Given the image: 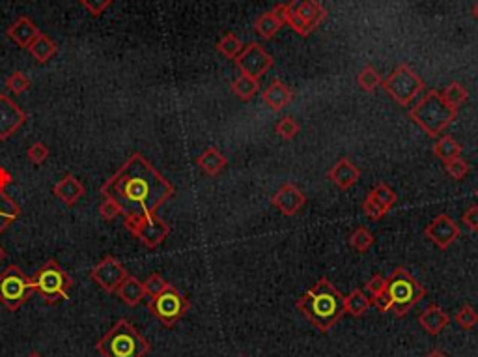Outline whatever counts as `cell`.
Wrapping results in <instances>:
<instances>
[{
    "label": "cell",
    "instance_id": "cell-1",
    "mask_svg": "<svg viewBox=\"0 0 478 357\" xmlns=\"http://www.w3.org/2000/svg\"><path fill=\"white\" fill-rule=\"evenodd\" d=\"M174 194V185L139 151L101 185V197L114 200L123 217L157 213Z\"/></svg>",
    "mask_w": 478,
    "mask_h": 357
},
{
    "label": "cell",
    "instance_id": "cell-2",
    "mask_svg": "<svg viewBox=\"0 0 478 357\" xmlns=\"http://www.w3.org/2000/svg\"><path fill=\"white\" fill-rule=\"evenodd\" d=\"M296 305L299 313L321 333H327L345 315V296L329 283V279H320L297 299Z\"/></svg>",
    "mask_w": 478,
    "mask_h": 357
},
{
    "label": "cell",
    "instance_id": "cell-3",
    "mask_svg": "<svg viewBox=\"0 0 478 357\" xmlns=\"http://www.w3.org/2000/svg\"><path fill=\"white\" fill-rule=\"evenodd\" d=\"M101 357H146L152 351L150 340L126 318H121L97 340Z\"/></svg>",
    "mask_w": 478,
    "mask_h": 357
},
{
    "label": "cell",
    "instance_id": "cell-4",
    "mask_svg": "<svg viewBox=\"0 0 478 357\" xmlns=\"http://www.w3.org/2000/svg\"><path fill=\"white\" fill-rule=\"evenodd\" d=\"M456 116L458 110L448 107L437 90L426 92L418 99L417 105L409 110V118L430 137H439L456 120Z\"/></svg>",
    "mask_w": 478,
    "mask_h": 357
},
{
    "label": "cell",
    "instance_id": "cell-5",
    "mask_svg": "<svg viewBox=\"0 0 478 357\" xmlns=\"http://www.w3.org/2000/svg\"><path fill=\"white\" fill-rule=\"evenodd\" d=\"M385 292H387L389 301H391L389 313H393L398 318H404L426 296V288L407 272L406 267H396L389 275Z\"/></svg>",
    "mask_w": 478,
    "mask_h": 357
},
{
    "label": "cell",
    "instance_id": "cell-6",
    "mask_svg": "<svg viewBox=\"0 0 478 357\" xmlns=\"http://www.w3.org/2000/svg\"><path fill=\"white\" fill-rule=\"evenodd\" d=\"M31 281L34 292H37L47 305H55V303L67 301L69 299L73 279L69 277V273L55 258L45 262L34 273V277H31Z\"/></svg>",
    "mask_w": 478,
    "mask_h": 357
},
{
    "label": "cell",
    "instance_id": "cell-7",
    "mask_svg": "<svg viewBox=\"0 0 478 357\" xmlns=\"http://www.w3.org/2000/svg\"><path fill=\"white\" fill-rule=\"evenodd\" d=\"M32 281L28 275L15 264L10 266L0 273V303L6 307L8 310H19L24 303L28 301L32 296Z\"/></svg>",
    "mask_w": 478,
    "mask_h": 357
},
{
    "label": "cell",
    "instance_id": "cell-8",
    "mask_svg": "<svg viewBox=\"0 0 478 357\" xmlns=\"http://www.w3.org/2000/svg\"><path fill=\"white\" fill-rule=\"evenodd\" d=\"M191 309V303L176 286L169 285L161 294L148 299V310L164 327H174Z\"/></svg>",
    "mask_w": 478,
    "mask_h": 357
},
{
    "label": "cell",
    "instance_id": "cell-9",
    "mask_svg": "<svg viewBox=\"0 0 478 357\" xmlns=\"http://www.w3.org/2000/svg\"><path fill=\"white\" fill-rule=\"evenodd\" d=\"M382 85L389 96L402 107H407L411 101H415V97L424 92L422 79L407 64H400Z\"/></svg>",
    "mask_w": 478,
    "mask_h": 357
},
{
    "label": "cell",
    "instance_id": "cell-10",
    "mask_svg": "<svg viewBox=\"0 0 478 357\" xmlns=\"http://www.w3.org/2000/svg\"><path fill=\"white\" fill-rule=\"evenodd\" d=\"M126 229L148 249L159 247L169 238L170 224L157 213H140L126 217Z\"/></svg>",
    "mask_w": 478,
    "mask_h": 357
},
{
    "label": "cell",
    "instance_id": "cell-11",
    "mask_svg": "<svg viewBox=\"0 0 478 357\" xmlns=\"http://www.w3.org/2000/svg\"><path fill=\"white\" fill-rule=\"evenodd\" d=\"M128 275L129 273L126 266L112 254H107L103 260L97 262L96 266L90 269L92 281L107 294H114Z\"/></svg>",
    "mask_w": 478,
    "mask_h": 357
},
{
    "label": "cell",
    "instance_id": "cell-12",
    "mask_svg": "<svg viewBox=\"0 0 478 357\" xmlns=\"http://www.w3.org/2000/svg\"><path fill=\"white\" fill-rule=\"evenodd\" d=\"M237 69L243 75H248L253 79H260L264 73H267L273 67V58L260 43L250 42L247 47L234 58Z\"/></svg>",
    "mask_w": 478,
    "mask_h": 357
},
{
    "label": "cell",
    "instance_id": "cell-13",
    "mask_svg": "<svg viewBox=\"0 0 478 357\" xmlns=\"http://www.w3.org/2000/svg\"><path fill=\"white\" fill-rule=\"evenodd\" d=\"M26 122V113L12 97L0 94V140H10Z\"/></svg>",
    "mask_w": 478,
    "mask_h": 357
},
{
    "label": "cell",
    "instance_id": "cell-14",
    "mask_svg": "<svg viewBox=\"0 0 478 357\" xmlns=\"http://www.w3.org/2000/svg\"><path fill=\"white\" fill-rule=\"evenodd\" d=\"M460 226H458L452 219L448 217L447 213L437 215V217L424 229V236L428 238V240H432V243L437 245L441 251H447V249L460 238Z\"/></svg>",
    "mask_w": 478,
    "mask_h": 357
},
{
    "label": "cell",
    "instance_id": "cell-15",
    "mask_svg": "<svg viewBox=\"0 0 478 357\" xmlns=\"http://www.w3.org/2000/svg\"><path fill=\"white\" fill-rule=\"evenodd\" d=\"M271 204L279 210L282 215L291 217L301 212V208L307 204V194L297 188L296 183H284L280 189L271 197Z\"/></svg>",
    "mask_w": 478,
    "mask_h": 357
},
{
    "label": "cell",
    "instance_id": "cell-16",
    "mask_svg": "<svg viewBox=\"0 0 478 357\" xmlns=\"http://www.w3.org/2000/svg\"><path fill=\"white\" fill-rule=\"evenodd\" d=\"M10 183L12 174L4 167H0V234H4L21 215V206L6 191Z\"/></svg>",
    "mask_w": 478,
    "mask_h": 357
},
{
    "label": "cell",
    "instance_id": "cell-17",
    "mask_svg": "<svg viewBox=\"0 0 478 357\" xmlns=\"http://www.w3.org/2000/svg\"><path fill=\"white\" fill-rule=\"evenodd\" d=\"M40 34H42V32L37 28V24L34 23L31 17H26V15H21L19 19H15V21L8 26L6 31V36L21 49L31 47V43L34 42Z\"/></svg>",
    "mask_w": 478,
    "mask_h": 357
},
{
    "label": "cell",
    "instance_id": "cell-18",
    "mask_svg": "<svg viewBox=\"0 0 478 357\" xmlns=\"http://www.w3.org/2000/svg\"><path fill=\"white\" fill-rule=\"evenodd\" d=\"M327 178H329L336 188L345 191V189H350L351 185L357 183V180L361 178V170H359L357 165L351 163V159L342 158L329 169Z\"/></svg>",
    "mask_w": 478,
    "mask_h": 357
},
{
    "label": "cell",
    "instance_id": "cell-19",
    "mask_svg": "<svg viewBox=\"0 0 478 357\" xmlns=\"http://www.w3.org/2000/svg\"><path fill=\"white\" fill-rule=\"evenodd\" d=\"M286 6L303 19L312 31H316L327 17V10L321 6L318 0H291Z\"/></svg>",
    "mask_w": 478,
    "mask_h": 357
},
{
    "label": "cell",
    "instance_id": "cell-20",
    "mask_svg": "<svg viewBox=\"0 0 478 357\" xmlns=\"http://www.w3.org/2000/svg\"><path fill=\"white\" fill-rule=\"evenodd\" d=\"M262 99H264V103H266L269 109L275 110V113H280V110H284L286 107L291 103L293 92H291L290 86L284 85L282 81L273 79L271 83L267 85L266 90L262 92Z\"/></svg>",
    "mask_w": 478,
    "mask_h": 357
},
{
    "label": "cell",
    "instance_id": "cell-21",
    "mask_svg": "<svg viewBox=\"0 0 478 357\" xmlns=\"http://www.w3.org/2000/svg\"><path fill=\"white\" fill-rule=\"evenodd\" d=\"M53 194L60 202H64L66 206H75L83 199V194H85V185H83L79 178H75L73 174H66L60 182L55 183Z\"/></svg>",
    "mask_w": 478,
    "mask_h": 357
},
{
    "label": "cell",
    "instance_id": "cell-22",
    "mask_svg": "<svg viewBox=\"0 0 478 357\" xmlns=\"http://www.w3.org/2000/svg\"><path fill=\"white\" fill-rule=\"evenodd\" d=\"M418 324L428 335H439L445 327L450 324V316L437 305H430L428 309L424 310L422 315L418 316Z\"/></svg>",
    "mask_w": 478,
    "mask_h": 357
},
{
    "label": "cell",
    "instance_id": "cell-23",
    "mask_svg": "<svg viewBox=\"0 0 478 357\" xmlns=\"http://www.w3.org/2000/svg\"><path fill=\"white\" fill-rule=\"evenodd\" d=\"M116 294H118V297H120L121 301L126 303L128 307H137V305L146 297L144 285H142L135 275H128V277L123 279V283L118 286Z\"/></svg>",
    "mask_w": 478,
    "mask_h": 357
},
{
    "label": "cell",
    "instance_id": "cell-24",
    "mask_svg": "<svg viewBox=\"0 0 478 357\" xmlns=\"http://www.w3.org/2000/svg\"><path fill=\"white\" fill-rule=\"evenodd\" d=\"M196 165L200 167V170L207 176H217L224 170V167L228 165V159L224 158L223 153L217 150V148H207L202 156H198L196 159Z\"/></svg>",
    "mask_w": 478,
    "mask_h": 357
},
{
    "label": "cell",
    "instance_id": "cell-25",
    "mask_svg": "<svg viewBox=\"0 0 478 357\" xmlns=\"http://www.w3.org/2000/svg\"><path fill=\"white\" fill-rule=\"evenodd\" d=\"M273 13H275V15L282 21V24L291 26V31H296L299 36L307 38L312 34V28H310L309 24L305 23L303 19L299 17L296 12H291L290 8L286 6V4H277V6L273 8Z\"/></svg>",
    "mask_w": 478,
    "mask_h": 357
},
{
    "label": "cell",
    "instance_id": "cell-26",
    "mask_svg": "<svg viewBox=\"0 0 478 357\" xmlns=\"http://www.w3.org/2000/svg\"><path fill=\"white\" fill-rule=\"evenodd\" d=\"M28 51H31V55L34 56V60L40 62V64H45V62L51 60V58L56 55L58 45H56L51 38L45 36V34H40V36L31 43Z\"/></svg>",
    "mask_w": 478,
    "mask_h": 357
},
{
    "label": "cell",
    "instance_id": "cell-27",
    "mask_svg": "<svg viewBox=\"0 0 478 357\" xmlns=\"http://www.w3.org/2000/svg\"><path fill=\"white\" fill-rule=\"evenodd\" d=\"M280 26H282V21H280V19L273 13V10L271 12L264 13V15H260V17L255 21L256 34L264 38V40H271V38L277 36V32L280 31Z\"/></svg>",
    "mask_w": 478,
    "mask_h": 357
},
{
    "label": "cell",
    "instance_id": "cell-28",
    "mask_svg": "<svg viewBox=\"0 0 478 357\" xmlns=\"http://www.w3.org/2000/svg\"><path fill=\"white\" fill-rule=\"evenodd\" d=\"M232 92L236 94L239 99H243V101H250L253 97L260 92V85H258V79H253V77H248V75H239L234 83L230 85Z\"/></svg>",
    "mask_w": 478,
    "mask_h": 357
},
{
    "label": "cell",
    "instance_id": "cell-29",
    "mask_svg": "<svg viewBox=\"0 0 478 357\" xmlns=\"http://www.w3.org/2000/svg\"><path fill=\"white\" fill-rule=\"evenodd\" d=\"M460 153L461 146L458 144L450 135H445L441 139H437L436 144H434V156H436L437 159H441L443 163H445V161H450V159L460 158Z\"/></svg>",
    "mask_w": 478,
    "mask_h": 357
},
{
    "label": "cell",
    "instance_id": "cell-30",
    "mask_svg": "<svg viewBox=\"0 0 478 357\" xmlns=\"http://www.w3.org/2000/svg\"><path fill=\"white\" fill-rule=\"evenodd\" d=\"M370 305H372V299L363 290H353L350 296H345V315L361 318V316L366 315Z\"/></svg>",
    "mask_w": 478,
    "mask_h": 357
},
{
    "label": "cell",
    "instance_id": "cell-31",
    "mask_svg": "<svg viewBox=\"0 0 478 357\" xmlns=\"http://www.w3.org/2000/svg\"><path fill=\"white\" fill-rule=\"evenodd\" d=\"M368 197L374 200L375 204H379L387 213L391 212V208H393L394 204H396V200H398V194L394 193L387 183H377V185L370 191Z\"/></svg>",
    "mask_w": 478,
    "mask_h": 357
},
{
    "label": "cell",
    "instance_id": "cell-32",
    "mask_svg": "<svg viewBox=\"0 0 478 357\" xmlns=\"http://www.w3.org/2000/svg\"><path fill=\"white\" fill-rule=\"evenodd\" d=\"M443 99L447 101L448 107H452V109L458 110V107L460 105H463L467 101V97H469V94H467L466 86L460 85V83H450V85L445 88V90L441 92Z\"/></svg>",
    "mask_w": 478,
    "mask_h": 357
},
{
    "label": "cell",
    "instance_id": "cell-33",
    "mask_svg": "<svg viewBox=\"0 0 478 357\" xmlns=\"http://www.w3.org/2000/svg\"><path fill=\"white\" fill-rule=\"evenodd\" d=\"M217 51L226 58H236L243 51L241 40L234 34V32H226L217 43Z\"/></svg>",
    "mask_w": 478,
    "mask_h": 357
},
{
    "label": "cell",
    "instance_id": "cell-34",
    "mask_svg": "<svg viewBox=\"0 0 478 357\" xmlns=\"http://www.w3.org/2000/svg\"><path fill=\"white\" fill-rule=\"evenodd\" d=\"M375 243V238L374 234L368 231V229H364V226H359V229H355L353 231V234L350 236V245L357 253H366L372 245Z\"/></svg>",
    "mask_w": 478,
    "mask_h": 357
},
{
    "label": "cell",
    "instance_id": "cell-35",
    "mask_svg": "<svg viewBox=\"0 0 478 357\" xmlns=\"http://www.w3.org/2000/svg\"><path fill=\"white\" fill-rule=\"evenodd\" d=\"M357 83H359V86L363 88L364 92H368V94H372V92L377 88V86L382 85L383 81H382V75L379 73L375 72L374 69V66H370V64H366V66L361 69V73H359V77H357Z\"/></svg>",
    "mask_w": 478,
    "mask_h": 357
},
{
    "label": "cell",
    "instance_id": "cell-36",
    "mask_svg": "<svg viewBox=\"0 0 478 357\" xmlns=\"http://www.w3.org/2000/svg\"><path fill=\"white\" fill-rule=\"evenodd\" d=\"M6 88L15 96H21L31 88V79L23 72H13L6 79Z\"/></svg>",
    "mask_w": 478,
    "mask_h": 357
},
{
    "label": "cell",
    "instance_id": "cell-37",
    "mask_svg": "<svg viewBox=\"0 0 478 357\" xmlns=\"http://www.w3.org/2000/svg\"><path fill=\"white\" fill-rule=\"evenodd\" d=\"M275 131H277V135H280L284 140H291L296 139L297 133L301 131V126H299L291 116H284V118H280L279 120V124L275 127Z\"/></svg>",
    "mask_w": 478,
    "mask_h": 357
},
{
    "label": "cell",
    "instance_id": "cell-38",
    "mask_svg": "<svg viewBox=\"0 0 478 357\" xmlns=\"http://www.w3.org/2000/svg\"><path fill=\"white\" fill-rule=\"evenodd\" d=\"M456 324H458L461 329H466V331L472 329V327L478 324L477 309L471 307V305H463V307L458 310V315H456Z\"/></svg>",
    "mask_w": 478,
    "mask_h": 357
},
{
    "label": "cell",
    "instance_id": "cell-39",
    "mask_svg": "<svg viewBox=\"0 0 478 357\" xmlns=\"http://www.w3.org/2000/svg\"><path fill=\"white\" fill-rule=\"evenodd\" d=\"M142 285H144L146 296L153 297V296H157V294H161V292H163L164 288L170 285V283L169 281H164L163 275H159V273H152V275L146 279Z\"/></svg>",
    "mask_w": 478,
    "mask_h": 357
},
{
    "label": "cell",
    "instance_id": "cell-40",
    "mask_svg": "<svg viewBox=\"0 0 478 357\" xmlns=\"http://www.w3.org/2000/svg\"><path fill=\"white\" fill-rule=\"evenodd\" d=\"M445 170H447V174L450 176V178H454V180H463L467 176V172H469V165H467L466 159L456 158L450 159V161H445Z\"/></svg>",
    "mask_w": 478,
    "mask_h": 357
},
{
    "label": "cell",
    "instance_id": "cell-41",
    "mask_svg": "<svg viewBox=\"0 0 478 357\" xmlns=\"http://www.w3.org/2000/svg\"><path fill=\"white\" fill-rule=\"evenodd\" d=\"M26 156H28V159H31L34 165H42L47 161L49 148L43 144V142H34V144L28 148V151H26Z\"/></svg>",
    "mask_w": 478,
    "mask_h": 357
},
{
    "label": "cell",
    "instance_id": "cell-42",
    "mask_svg": "<svg viewBox=\"0 0 478 357\" xmlns=\"http://www.w3.org/2000/svg\"><path fill=\"white\" fill-rule=\"evenodd\" d=\"M363 212L364 215L368 219H372V221H379V219H383L387 215V212H385L379 204H375L370 197H366V200L363 202Z\"/></svg>",
    "mask_w": 478,
    "mask_h": 357
},
{
    "label": "cell",
    "instance_id": "cell-43",
    "mask_svg": "<svg viewBox=\"0 0 478 357\" xmlns=\"http://www.w3.org/2000/svg\"><path fill=\"white\" fill-rule=\"evenodd\" d=\"M80 4H83L94 17H99L101 13H105V10H109L112 0H80Z\"/></svg>",
    "mask_w": 478,
    "mask_h": 357
},
{
    "label": "cell",
    "instance_id": "cell-44",
    "mask_svg": "<svg viewBox=\"0 0 478 357\" xmlns=\"http://www.w3.org/2000/svg\"><path fill=\"white\" fill-rule=\"evenodd\" d=\"M99 215L105 219V221H114L118 215H121L120 208L116 204L114 200L110 199H103L101 206H99Z\"/></svg>",
    "mask_w": 478,
    "mask_h": 357
},
{
    "label": "cell",
    "instance_id": "cell-45",
    "mask_svg": "<svg viewBox=\"0 0 478 357\" xmlns=\"http://www.w3.org/2000/svg\"><path fill=\"white\" fill-rule=\"evenodd\" d=\"M385 288H387V277H383V275H374V277L366 283V290L370 292V296L372 297L379 296Z\"/></svg>",
    "mask_w": 478,
    "mask_h": 357
},
{
    "label": "cell",
    "instance_id": "cell-46",
    "mask_svg": "<svg viewBox=\"0 0 478 357\" xmlns=\"http://www.w3.org/2000/svg\"><path fill=\"white\" fill-rule=\"evenodd\" d=\"M461 223L466 224L467 231L478 232V206L467 208L463 215H461Z\"/></svg>",
    "mask_w": 478,
    "mask_h": 357
},
{
    "label": "cell",
    "instance_id": "cell-47",
    "mask_svg": "<svg viewBox=\"0 0 478 357\" xmlns=\"http://www.w3.org/2000/svg\"><path fill=\"white\" fill-rule=\"evenodd\" d=\"M426 357H448V356H447V354H445V351L437 350V348H436V350H432L430 354H428V356H426Z\"/></svg>",
    "mask_w": 478,
    "mask_h": 357
},
{
    "label": "cell",
    "instance_id": "cell-48",
    "mask_svg": "<svg viewBox=\"0 0 478 357\" xmlns=\"http://www.w3.org/2000/svg\"><path fill=\"white\" fill-rule=\"evenodd\" d=\"M6 256H8V254H6V249H4V247H2V245H0V262L4 260Z\"/></svg>",
    "mask_w": 478,
    "mask_h": 357
},
{
    "label": "cell",
    "instance_id": "cell-49",
    "mask_svg": "<svg viewBox=\"0 0 478 357\" xmlns=\"http://www.w3.org/2000/svg\"><path fill=\"white\" fill-rule=\"evenodd\" d=\"M472 15H475V17L478 19V2H477V4H475V8H472Z\"/></svg>",
    "mask_w": 478,
    "mask_h": 357
},
{
    "label": "cell",
    "instance_id": "cell-50",
    "mask_svg": "<svg viewBox=\"0 0 478 357\" xmlns=\"http://www.w3.org/2000/svg\"><path fill=\"white\" fill-rule=\"evenodd\" d=\"M28 357H42V356H40L37 351H32V354H31V356H28Z\"/></svg>",
    "mask_w": 478,
    "mask_h": 357
},
{
    "label": "cell",
    "instance_id": "cell-51",
    "mask_svg": "<svg viewBox=\"0 0 478 357\" xmlns=\"http://www.w3.org/2000/svg\"><path fill=\"white\" fill-rule=\"evenodd\" d=\"M475 197H477V199H478V188H477V191H475Z\"/></svg>",
    "mask_w": 478,
    "mask_h": 357
}]
</instances>
